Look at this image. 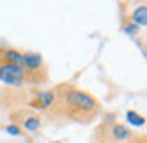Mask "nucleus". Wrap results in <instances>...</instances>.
<instances>
[{
  "label": "nucleus",
  "instance_id": "obj_5",
  "mask_svg": "<svg viewBox=\"0 0 147 143\" xmlns=\"http://www.w3.org/2000/svg\"><path fill=\"white\" fill-rule=\"evenodd\" d=\"M22 58H24V53H20V51L13 47H0V64L22 67Z\"/></svg>",
  "mask_w": 147,
  "mask_h": 143
},
{
  "label": "nucleus",
  "instance_id": "obj_9",
  "mask_svg": "<svg viewBox=\"0 0 147 143\" xmlns=\"http://www.w3.org/2000/svg\"><path fill=\"white\" fill-rule=\"evenodd\" d=\"M125 120H127L131 125H134V127H144V125H145V118L142 116V114L134 112V111H127Z\"/></svg>",
  "mask_w": 147,
  "mask_h": 143
},
{
  "label": "nucleus",
  "instance_id": "obj_12",
  "mask_svg": "<svg viewBox=\"0 0 147 143\" xmlns=\"http://www.w3.org/2000/svg\"><path fill=\"white\" fill-rule=\"evenodd\" d=\"M51 143H60V141H51Z\"/></svg>",
  "mask_w": 147,
  "mask_h": 143
},
{
  "label": "nucleus",
  "instance_id": "obj_6",
  "mask_svg": "<svg viewBox=\"0 0 147 143\" xmlns=\"http://www.w3.org/2000/svg\"><path fill=\"white\" fill-rule=\"evenodd\" d=\"M109 136L115 141H129L133 138V132L129 130L125 125H122V123H115L111 127V130H109Z\"/></svg>",
  "mask_w": 147,
  "mask_h": 143
},
{
  "label": "nucleus",
  "instance_id": "obj_4",
  "mask_svg": "<svg viewBox=\"0 0 147 143\" xmlns=\"http://www.w3.org/2000/svg\"><path fill=\"white\" fill-rule=\"evenodd\" d=\"M55 103V89L53 91H38L35 93V98L31 100V107L40 109V111H47Z\"/></svg>",
  "mask_w": 147,
  "mask_h": 143
},
{
  "label": "nucleus",
  "instance_id": "obj_3",
  "mask_svg": "<svg viewBox=\"0 0 147 143\" xmlns=\"http://www.w3.org/2000/svg\"><path fill=\"white\" fill-rule=\"evenodd\" d=\"M0 82L7 83V85H18L26 83V78H24V71L22 67H16V65H7V64H0Z\"/></svg>",
  "mask_w": 147,
  "mask_h": 143
},
{
  "label": "nucleus",
  "instance_id": "obj_11",
  "mask_svg": "<svg viewBox=\"0 0 147 143\" xmlns=\"http://www.w3.org/2000/svg\"><path fill=\"white\" fill-rule=\"evenodd\" d=\"M138 29H140V27L133 26V24H127V26H123V31H125V33H129V35H136V33H138Z\"/></svg>",
  "mask_w": 147,
  "mask_h": 143
},
{
  "label": "nucleus",
  "instance_id": "obj_10",
  "mask_svg": "<svg viewBox=\"0 0 147 143\" xmlns=\"http://www.w3.org/2000/svg\"><path fill=\"white\" fill-rule=\"evenodd\" d=\"M5 132L11 134V136H20L22 134V129L16 127V125H7V127H5Z\"/></svg>",
  "mask_w": 147,
  "mask_h": 143
},
{
  "label": "nucleus",
  "instance_id": "obj_2",
  "mask_svg": "<svg viewBox=\"0 0 147 143\" xmlns=\"http://www.w3.org/2000/svg\"><path fill=\"white\" fill-rule=\"evenodd\" d=\"M22 71H24V78L27 83L40 85L47 82V65L38 53L26 51L22 58Z\"/></svg>",
  "mask_w": 147,
  "mask_h": 143
},
{
  "label": "nucleus",
  "instance_id": "obj_7",
  "mask_svg": "<svg viewBox=\"0 0 147 143\" xmlns=\"http://www.w3.org/2000/svg\"><path fill=\"white\" fill-rule=\"evenodd\" d=\"M129 22H131L133 26H136V27H144L147 24V5H140V7L134 9L131 18H129Z\"/></svg>",
  "mask_w": 147,
  "mask_h": 143
},
{
  "label": "nucleus",
  "instance_id": "obj_1",
  "mask_svg": "<svg viewBox=\"0 0 147 143\" xmlns=\"http://www.w3.org/2000/svg\"><path fill=\"white\" fill-rule=\"evenodd\" d=\"M51 111L55 116H64L78 123H89L100 114V101L73 85H58L55 89V103Z\"/></svg>",
  "mask_w": 147,
  "mask_h": 143
},
{
  "label": "nucleus",
  "instance_id": "obj_8",
  "mask_svg": "<svg viewBox=\"0 0 147 143\" xmlns=\"http://www.w3.org/2000/svg\"><path fill=\"white\" fill-rule=\"evenodd\" d=\"M22 125H24V129L29 130V132H36V130L40 129L42 122H40L38 116H35V114H27V116L22 120Z\"/></svg>",
  "mask_w": 147,
  "mask_h": 143
}]
</instances>
